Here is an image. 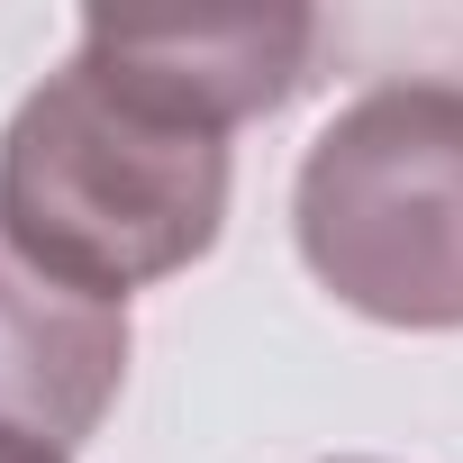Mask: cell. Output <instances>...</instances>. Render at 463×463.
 <instances>
[{
	"label": "cell",
	"mask_w": 463,
	"mask_h": 463,
	"mask_svg": "<svg viewBox=\"0 0 463 463\" xmlns=\"http://www.w3.org/2000/svg\"><path fill=\"white\" fill-rule=\"evenodd\" d=\"M227 227V137L109 82L91 55L46 73L0 128V237L46 282L118 300L191 273Z\"/></svg>",
	"instance_id": "6da1fadb"
},
{
	"label": "cell",
	"mask_w": 463,
	"mask_h": 463,
	"mask_svg": "<svg viewBox=\"0 0 463 463\" xmlns=\"http://www.w3.org/2000/svg\"><path fill=\"white\" fill-rule=\"evenodd\" d=\"M300 264L382 327H463V82L345 100L291 182Z\"/></svg>",
	"instance_id": "7a4b0ae2"
},
{
	"label": "cell",
	"mask_w": 463,
	"mask_h": 463,
	"mask_svg": "<svg viewBox=\"0 0 463 463\" xmlns=\"http://www.w3.org/2000/svg\"><path fill=\"white\" fill-rule=\"evenodd\" d=\"M109 82L146 91L173 118L200 128H246L273 118L309 64H318V19L309 10H209V19H82V46Z\"/></svg>",
	"instance_id": "3957f363"
},
{
	"label": "cell",
	"mask_w": 463,
	"mask_h": 463,
	"mask_svg": "<svg viewBox=\"0 0 463 463\" xmlns=\"http://www.w3.org/2000/svg\"><path fill=\"white\" fill-rule=\"evenodd\" d=\"M128 382V309L46 282L0 237V427L73 454Z\"/></svg>",
	"instance_id": "277c9868"
},
{
	"label": "cell",
	"mask_w": 463,
	"mask_h": 463,
	"mask_svg": "<svg viewBox=\"0 0 463 463\" xmlns=\"http://www.w3.org/2000/svg\"><path fill=\"white\" fill-rule=\"evenodd\" d=\"M0 463H73V454H55V445H28L19 427H0Z\"/></svg>",
	"instance_id": "5b68a950"
},
{
	"label": "cell",
	"mask_w": 463,
	"mask_h": 463,
	"mask_svg": "<svg viewBox=\"0 0 463 463\" xmlns=\"http://www.w3.org/2000/svg\"><path fill=\"white\" fill-rule=\"evenodd\" d=\"M354 463H364V454H354Z\"/></svg>",
	"instance_id": "8992f818"
}]
</instances>
